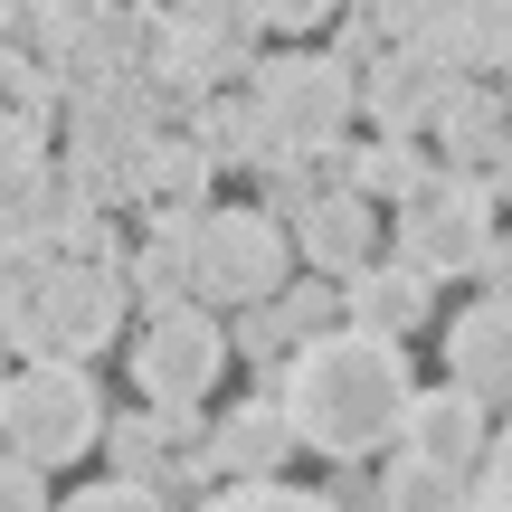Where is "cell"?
Listing matches in <instances>:
<instances>
[{
	"label": "cell",
	"instance_id": "52a82bcc",
	"mask_svg": "<svg viewBox=\"0 0 512 512\" xmlns=\"http://www.w3.org/2000/svg\"><path fill=\"white\" fill-rule=\"evenodd\" d=\"M219 370H228V332L209 323L200 304L152 313V323H143V342H133V389H143L152 408H200Z\"/></svg>",
	"mask_w": 512,
	"mask_h": 512
},
{
	"label": "cell",
	"instance_id": "484cf974",
	"mask_svg": "<svg viewBox=\"0 0 512 512\" xmlns=\"http://www.w3.org/2000/svg\"><path fill=\"white\" fill-rule=\"evenodd\" d=\"M342 10H351V0H266V19H275V29H294V38L323 29V19H342Z\"/></svg>",
	"mask_w": 512,
	"mask_h": 512
},
{
	"label": "cell",
	"instance_id": "277c9868",
	"mask_svg": "<svg viewBox=\"0 0 512 512\" xmlns=\"http://www.w3.org/2000/svg\"><path fill=\"white\" fill-rule=\"evenodd\" d=\"M0 418H10L19 456H38L57 475V465L95 456V437H105V389L86 380V361H19L10 380H0Z\"/></svg>",
	"mask_w": 512,
	"mask_h": 512
},
{
	"label": "cell",
	"instance_id": "8992f818",
	"mask_svg": "<svg viewBox=\"0 0 512 512\" xmlns=\"http://www.w3.org/2000/svg\"><path fill=\"white\" fill-rule=\"evenodd\" d=\"M190 266H200V304H275L285 294V219L275 209H209L190 228Z\"/></svg>",
	"mask_w": 512,
	"mask_h": 512
},
{
	"label": "cell",
	"instance_id": "ba28073f",
	"mask_svg": "<svg viewBox=\"0 0 512 512\" xmlns=\"http://www.w3.org/2000/svg\"><path fill=\"white\" fill-rule=\"evenodd\" d=\"M399 446H408V456H427V465H446V475H484V456H494V408H484L465 380L418 389Z\"/></svg>",
	"mask_w": 512,
	"mask_h": 512
},
{
	"label": "cell",
	"instance_id": "30bf717a",
	"mask_svg": "<svg viewBox=\"0 0 512 512\" xmlns=\"http://www.w3.org/2000/svg\"><path fill=\"white\" fill-rule=\"evenodd\" d=\"M446 380H465L484 408L512 418V294H484L446 323Z\"/></svg>",
	"mask_w": 512,
	"mask_h": 512
},
{
	"label": "cell",
	"instance_id": "3957f363",
	"mask_svg": "<svg viewBox=\"0 0 512 512\" xmlns=\"http://www.w3.org/2000/svg\"><path fill=\"white\" fill-rule=\"evenodd\" d=\"M494 181H484V171H427V181L418 190H408V200H399V219H389V238H399V256H408V266H418V275H437V285H446V275H484V266H494Z\"/></svg>",
	"mask_w": 512,
	"mask_h": 512
},
{
	"label": "cell",
	"instance_id": "cb8c5ba5",
	"mask_svg": "<svg viewBox=\"0 0 512 512\" xmlns=\"http://www.w3.org/2000/svg\"><path fill=\"white\" fill-rule=\"evenodd\" d=\"M152 418H162V408H152ZM152 418H124V427H114V475H133V484L162 475V465H152Z\"/></svg>",
	"mask_w": 512,
	"mask_h": 512
},
{
	"label": "cell",
	"instance_id": "e0dca14e",
	"mask_svg": "<svg viewBox=\"0 0 512 512\" xmlns=\"http://www.w3.org/2000/svg\"><path fill=\"white\" fill-rule=\"evenodd\" d=\"M200 143H209V162H266V114H256V95L247 105H209L200 114Z\"/></svg>",
	"mask_w": 512,
	"mask_h": 512
},
{
	"label": "cell",
	"instance_id": "6da1fadb",
	"mask_svg": "<svg viewBox=\"0 0 512 512\" xmlns=\"http://www.w3.org/2000/svg\"><path fill=\"white\" fill-rule=\"evenodd\" d=\"M275 399H285L294 437H304L313 456L361 465V456H380V446L408 427L418 389H408V351L389 342V332L342 323V332H313V342H294V361L275 370Z\"/></svg>",
	"mask_w": 512,
	"mask_h": 512
},
{
	"label": "cell",
	"instance_id": "4316f807",
	"mask_svg": "<svg viewBox=\"0 0 512 512\" xmlns=\"http://www.w3.org/2000/svg\"><path fill=\"white\" fill-rule=\"evenodd\" d=\"M332 503H342V512H389V494H380V484H361L351 465L332 475Z\"/></svg>",
	"mask_w": 512,
	"mask_h": 512
},
{
	"label": "cell",
	"instance_id": "ffe728a7",
	"mask_svg": "<svg viewBox=\"0 0 512 512\" xmlns=\"http://www.w3.org/2000/svg\"><path fill=\"white\" fill-rule=\"evenodd\" d=\"M238 351H247V361H266V370H285V361H294L285 304H247V313H238Z\"/></svg>",
	"mask_w": 512,
	"mask_h": 512
},
{
	"label": "cell",
	"instance_id": "603a6c76",
	"mask_svg": "<svg viewBox=\"0 0 512 512\" xmlns=\"http://www.w3.org/2000/svg\"><path fill=\"white\" fill-rule=\"evenodd\" d=\"M475 512H512V418L494 427V456H484V475H475Z\"/></svg>",
	"mask_w": 512,
	"mask_h": 512
},
{
	"label": "cell",
	"instance_id": "7a4b0ae2",
	"mask_svg": "<svg viewBox=\"0 0 512 512\" xmlns=\"http://www.w3.org/2000/svg\"><path fill=\"white\" fill-rule=\"evenodd\" d=\"M133 313V266H86V256H57V266H10V351L19 361H95V351L124 332Z\"/></svg>",
	"mask_w": 512,
	"mask_h": 512
},
{
	"label": "cell",
	"instance_id": "5b68a950",
	"mask_svg": "<svg viewBox=\"0 0 512 512\" xmlns=\"http://www.w3.org/2000/svg\"><path fill=\"white\" fill-rule=\"evenodd\" d=\"M256 114H266L275 162H323L342 124L361 114V76H351V57H266Z\"/></svg>",
	"mask_w": 512,
	"mask_h": 512
},
{
	"label": "cell",
	"instance_id": "8fae6325",
	"mask_svg": "<svg viewBox=\"0 0 512 512\" xmlns=\"http://www.w3.org/2000/svg\"><path fill=\"white\" fill-rule=\"evenodd\" d=\"M294 446H304V437H294L285 399H247V408H228V418L209 427V456H190V475H228V484H247V475H275Z\"/></svg>",
	"mask_w": 512,
	"mask_h": 512
},
{
	"label": "cell",
	"instance_id": "5bb4252c",
	"mask_svg": "<svg viewBox=\"0 0 512 512\" xmlns=\"http://www.w3.org/2000/svg\"><path fill=\"white\" fill-rule=\"evenodd\" d=\"M380 494H389V512H475V475H446V465H427V456L399 446Z\"/></svg>",
	"mask_w": 512,
	"mask_h": 512
},
{
	"label": "cell",
	"instance_id": "4fadbf2b",
	"mask_svg": "<svg viewBox=\"0 0 512 512\" xmlns=\"http://www.w3.org/2000/svg\"><path fill=\"white\" fill-rule=\"evenodd\" d=\"M427 304H437V275H418L408 256H389V266H361V275H351V323H361V332L408 342V332L427 323Z\"/></svg>",
	"mask_w": 512,
	"mask_h": 512
},
{
	"label": "cell",
	"instance_id": "2e32d148",
	"mask_svg": "<svg viewBox=\"0 0 512 512\" xmlns=\"http://www.w3.org/2000/svg\"><path fill=\"white\" fill-rule=\"evenodd\" d=\"M437 133H446V152H456V162H494V152L512 143V133H503V105H494V95H446V114H437Z\"/></svg>",
	"mask_w": 512,
	"mask_h": 512
},
{
	"label": "cell",
	"instance_id": "d4e9b609",
	"mask_svg": "<svg viewBox=\"0 0 512 512\" xmlns=\"http://www.w3.org/2000/svg\"><path fill=\"white\" fill-rule=\"evenodd\" d=\"M427 10H437V0H370V29H380V38H399V48H408V38L427 29Z\"/></svg>",
	"mask_w": 512,
	"mask_h": 512
},
{
	"label": "cell",
	"instance_id": "9a60e30c",
	"mask_svg": "<svg viewBox=\"0 0 512 512\" xmlns=\"http://www.w3.org/2000/svg\"><path fill=\"white\" fill-rule=\"evenodd\" d=\"M133 294H143L152 313H181L190 294H200V266H190V238H152L133 256Z\"/></svg>",
	"mask_w": 512,
	"mask_h": 512
},
{
	"label": "cell",
	"instance_id": "f1b7e54d",
	"mask_svg": "<svg viewBox=\"0 0 512 512\" xmlns=\"http://www.w3.org/2000/svg\"><path fill=\"white\" fill-rule=\"evenodd\" d=\"M503 105H512V67H503Z\"/></svg>",
	"mask_w": 512,
	"mask_h": 512
},
{
	"label": "cell",
	"instance_id": "9c48e42d",
	"mask_svg": "<svg viewBox=\"0 0 512 512\" xmlns=\"http://www.w3.org/2000/svg\"><path fill=\"white\" fill-rule=\"evenodd\" d=\"M256 29H275L266 0H162V67H238Z\"/></svg>",
	"mask_w": 512,
	"mask_h": 512
},
{
	"label": "cell",
	"instance_id": "7c38bea8",
	"mask_svg": "<svg viewBox=\"0 0 512 512\" xmlns=\"http://www.w3.org/2000/svg\"><path fill=\"white\" fill-rule=\"evenodd\" d=\"M294 228H304V256L323 275H342V285L361 266H380V209H370V190H323Z\"/></svg>",
	"mask_w": 512,
	"mask_h": 512
},
{
	"label": "cell",
	"instance_id": "d6986e66",
	"mask_svg": "<svg viewBox=\"0 0 512 512\" xmlns=\"http://www.w3.org/2000/svg\"><path fill=\"white\" fill-rule=\"evenodd\" d=\"M418 181H427V171L408 162V143H399V133H380V143L361 152V181H351V190H370V200H408Z\"/></svg>",
	"mask_w": 512,
	"mask_h": 512
},
{
	"label": "cell",
	"instance_id": "83f0119b",
	"mask_svg": "<svg viewBox=\"0 0 512 512\" xmlns=\"http://www.w3.org/2000/svg\"><path fill=\"white\" fill-rule=\"evenodd\" d=\"M484 181H494V200H512V143L494 152V162H484Z\"/></svg>",
	"mask_w": 512,
	"mask_h": 512
},
{
	"label": "cell",
	"instance_id": "ac0fdd59",
	"mask_svg": "<svg viewBox=\"0 0 512 512\" xmlns=\"http://www.w3.org/2000/svg\"><path fill=\"white\" fill-rule=\"evenodd\" d=\"M200 512H342L332 494H304V484H275V475H247V484H219Z\"/></svg>",
	"mask_w": 512,
	"mask_h": 512
},
{
	"label": "cell",
	"instance_id": "7402d4cb",
	"mask_svg": "<svg viewBox=\"0 0 512 512\" xmlns=\"http://www.w3.org/2000/svg\"><path fill=\"white\" fill-rule=\"evenodd\" d=\"M0 512H48V465L19 456V446H10V465H0Z\"/></svg>",
	"mask_w": 512,
	"mask_h": 512
},
{
	"label": "cell",
	"instance_id": "44dd1931",
	"mask_svg": "<svg viewBox=\"0 0 512 512\" xmlns=\"http://www.w3.org/2000/svg\"><path fill=\"white\" fill-rule=\"evenodd\" d=\"M57 512H171V503H162V484H133V475H105V484H86V494H67Z\"/></svg>",
	"mask_w": 512,
	"mask_h": 512
}]
</instances>
